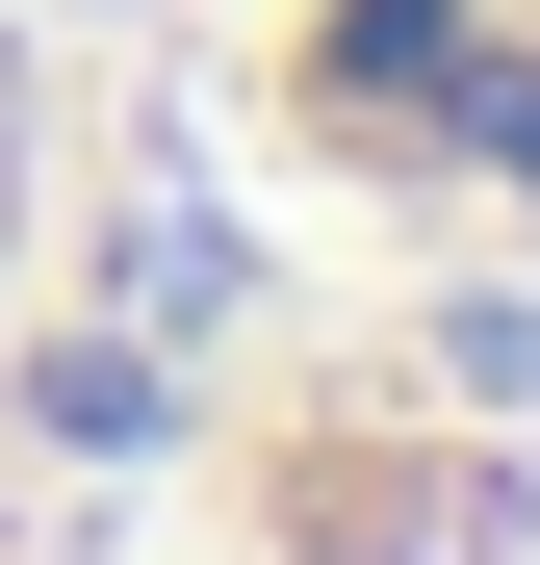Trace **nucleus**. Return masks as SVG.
Masks as SVG:
<instances>
[{
    "instance_id": "nucleus-1",
    "label": "nucleus",
    "mask_w": 540,
    "mask_h": 565,
    "mask_svg": "<svg viewBox=\"0 0 540 565\" xmlns=\"http://www.w3.org/2000/svg\"><path fill=\"white\" fill-rule=\"evenodd\" d=\"M27 257H52V26L0 0V309H27Z\"/></svg>"
}]
</instances>
